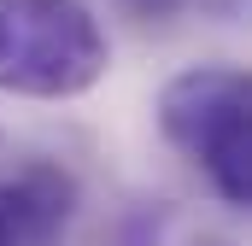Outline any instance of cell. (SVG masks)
<instances>
[{
	"label": "cell",
	"mask_w": 252,
	"mask_h": 246,
	"mask_svg": "<svg viewBox=\"0 0 252 246\" xmlns=\"http://www.w3.org/2000/svg\"><path fill=\"white\" fill-rule=\"evenodd\" d=\"M106 70L112 41L88 0H0V94L76 100Z\"/></svg>",
	"instance_id": "7a4b0ae2"
},
{
	"label": "cell",
	"mask_w": 252,
	"mask_h": 246,
	"mask_svg": "<svg viewBox=\"0 0 252 246\" xmlns=\"http://www.w3.org/2000/svg\"><path fill=\"white\" fill-rule=\"evenodd\" d=\"M124 6L135 12V18H170V12H176L182 0H124Z\"/></svg>",
	"instance_id": "5b68a950"
},
{
	"label": "cell",
	"mask_w": 252,
	"mask_h": 246,
	"mask_svg": "<svg viewBox=\"0 0 252 246\" xmlns=\"http://www.w3.org/2000/svg\"><path fill=\"white\" fill-rule=\"evenodd\" d=\"M18 199V246H70L76 223V182L59 164H24L12 176Z\"/></svg>",
	"instance_id": "3957f363"
},
{
	"label": "cell",
	"mask_w": 252,
	"mask_h": 246,
	"mask_svg": "<svg viewBox=\"0 0 252 246\" xmlns=\"http://www.w3.org/2000/svg\"><path fill=\"white\" fill-rule=\"evenodd\" d=\"M158 135L229 211L252 205V88L235 64H188L158 88Z\"/></svg>",
	"instance_id": "6da1fadb"
},
{
	"label": "cell",
	"mask_w": 252,
	"mask_h": 246,
	"mask_svg": "<svg viewBox=\"0 0 252 246\" xmlns=\"http://www.w3.org/2000/svg\"><path fill=\"white\" fill-rule=\"evenodd\" d=\"M0 246H18V199H12V182H0Z\"/></svg>",
	"instance_id": "277c9868"
}]
</instances>
